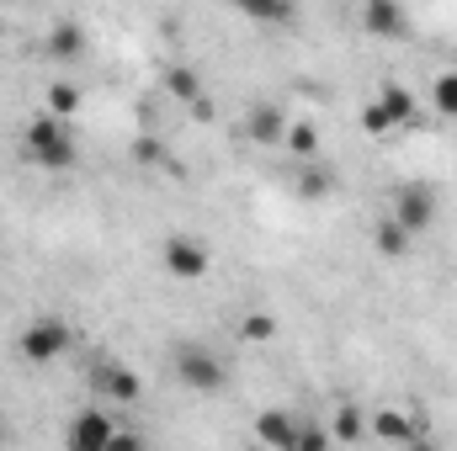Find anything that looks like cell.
<instances>
[{
  "label": "cell",
  "instance_id": "6da1fadb",
  "mask_svg": "<svg viewBox=\"0 0 457 451\" xmlns=\"http://www.w3.org/2000/svg\"><path fill=\"white\" fill-rule=\"evenodd\" d=\"M21 154L37 165V170H75V133H70V122H59L54 112L32 117L27 122V133H21Z\"/></svg>",
  "mask_w": 457,
  "mask_h": 451
},
{
  "label": "cell",
  "instance_id": "7a4b0ae2",
  "mask_svg": "<svg viewBox=\"0 0 457 451\" xmlns=\"http://www.w3.org/2000/svg\"><path fill=\"white\" fill-rule=\"evenodd\" d=\"M436 213H442V192H436L431 181H399L394 197H388V218L404 228L410 239L436 224Z\"/></svg>",
  "mask_w": 457,
  "mask_h": 451
},
{
  "label": "cell",
  "instance_id": "3957f363",
  "mask_svg": "<svg viewBox=\"0 0 457 451\" xmlns=\"http://www.w3.org/2000/svg\"><path fill=\"white\" fill-rule=\"evenodd\" d=\"M170 366H176V377H181L192 393H219L228 382L224 356H219L213 345H203V340H181L176 356H170Z\"/></svg>",
  "mask_w": 457,
  "mask_h": 451
},
{
  "label": "cell",
  "instance_id": "277c9868",
  "mask_svg": "<svg viewBox=\"0 0 457 451\" xmlns=\"http://www.w3.org/2000/svg\"><path fill=\"white\" fill-rule=\"evenodd\" d=\"M64 345H70V324H64V319H54V314L32 319V324L21 330V340H16L21 361H32V366H48V361H59V356H64Z\"/></svg>",
  "mask_w": 457,
  "mask_h": 451
},
{
  "label": "cell",
  "instance_id": "5b68a950",
  "mask_svg": "<svg viewBox=\"0 0 457 451\" xmlns=\"http://www.w3.org/2000/svg\"><path fill=\"white\" fill-rule=\"evenodd\" d=\"M160 260H165V271L181 276V282H197V276L213 266V260H208V244L192 239V234H170V239L160 244Z\"/></svg>",
  "mask_w": 457,
  "mask_h": 451
},
{
  "label": "cell",
  "instance_id": "8992f818",
  "mask_svg": "<svg viewBox=\"0 0 457 451\" xmlns=\"http://www.w3.org/2000/svg\"><path fill=\"white\" fill-rule=\"evenodd\" d=\"M378 107H383V117H388L394 133L420 127V102H415V91L399 86V80H383V86H378Z\"/></svg>",
  "mask_w": 457,
  "mask_h": 451
},
{
  "label": "cell",
  "instance_id": "52a82bcc",
  "mask_svg": "<svg viewBox=\"0 0 457 451\" xmlns=\"http://www.w3.org/2000/svg\"><path fill=\"white\" fill-rule=\"evenodd\" d=\"M112 414L107 409H80L75 414V425H70V447L64 451H107V441H112Z\"/></svg>",
  "mask_w": 457,
  "mask_h": 451
},
{
  "label": "cell",
  "instance_id": "ba28073f",
  "mask_svg": "<svg viewBox=\"0 0 457 451\" xmlns=\"http://www.w3.org/2000/svg\"><path fill=\"white\" fill-rule=\"evenodd\" d=\"M96 393L112 398V404H138L144 388H138V377H133L122 361H102V366H96Z\"/></svg>",
  "mask_w": 457,
  "mask_h": 451
},
{
  "label": "cell",
  "instance_id": "9c48e42d",
  "mask_svg": "<svg viewBox=\"0 0 457 451\" xmlns=\"http://www.w3.org/2000/svg\"><path fill=\"white\" fill-rule=\"evenodd\" d=\"M361 27H367L372 37H399V32L410 27V16H404L399 0H367V5H361Z\"/></svg>",
  "mask_w": 457,
  "mask_h": 451
},
{
  "label": "cell",
  "instance_id": "30bf717a",
  "mask_svg": "<svg viewBox=\"0 0 457 451\" xmlns=\"http://www.w3.org/2000/svg\"><path fill=\"white\" fill-rule=\"evenodd\" d=\"M245 133H250V144H277V138L287 133V112L271 107V102H255V107L245 112Z\"/></svg>",
  "mask_w": 457,
  "mask_h": 451
},
{
  "label": "cell",
  "instance_id": "8fae6325",
  "mask_svg": "<svg viewBox=\"0 0 457 451\" xmlns=\"http://www.w3.org/2000/svg\"><path fill=\"white\" fill-rule=\"evenodd\" d=\"M367 430H372L378 441H394V447H410V441L420 436V425H415L404 409H378V414L367 420Z\"/></svg>",
  "mask_w": 457,
  "mask_h": 451
},
{
  "label": "cell",
  "instance_id": "7c38bea8",
  "mask_svg": "<svg viewBox=\"0 0 457 451\" xmlns=\"http://www.w3.org/2000/svg\"><path fill=\"white\" fill-rule=\"evenodd\" d=\"M293 430H298V414H287V409H266V414L255 420V441L271 447V451L293 447Z\"/></svg>",
  "mask_w": 457,
  "mask_h": 451
},
{
  "label": "cell",
  "instance_id": "4fadbf2b",
  "mask_svg": "<svg viewBox=\"0 0 457 451\" xmlns=\"http://www.w3.org/2000/svg\"><path fill=\"white\" fill-rule=\"evenodd\" d=\"M367 420H372L367 409H356V404H341V409L330 414V425H325V430H330V441H336V447H356V441L367 436Z\"/></svg>",
  "mask_w": 457,
  "mask_h": 451
},
{
  "label": "cell",
  "instance_id": "5bb4252c",
  "mask_svg": "<svg viewBox=\"0 0 457 451\" xmlns=\"http://www.w3.org/2000/svg\"><path fill=\"white\" fill-rule=\"evenodd\" d=\"M48 53H54V59H80V53H86L80 21H54V27H48Z\"/></svg>",
  "mask_w": 457,
  "mask_h": 451
},
{
  "label": "cell",
  "instance_id": "9a60e30c",
  "mask_svg": "<svg viewBox=\"0 0 457 451\" xmlns=\"http://www.w3.org/2000/svg\"><path fill=\"white\" fill-rule=\"evenodd\" d=\"M372 244H378V255H383V260H404V255H410V244H415V239H410V234H404V228L394 224V218H388V213H383V218H378V234H372Z\"/></svg>",
  "mask_w": 457,
  "mask_h": 451
},
{
  "label": "cell",
  "instance_id": "2e32d148",
  "mask_svg": "<svg viewBox=\"0 0 457 451\" xmlns=\"http://www.w3.org/2000/svg\"><path fill=\"white\" fill-rule=\"evenodd\" d=\"M336 441H330V430L320 425V420H298V430H293V447L287 451H330Z\"/></svg>",
  "mask_w": 457,
  "mask_h": 451
},
{
  "label": "cell",
  "instance_id": "e0dca14e",
  "mask_svg": "<svg viewBox=\"0 0 457 451\" xmlns=\"http://www.w3.org/2000/svg\"><path fill=\"white\" fill-rule=\"evenodd\" d=\"M431 107L442 117H457V70H442V75L431 80Z\"/></svg>",
  "mask_w": 457,
  "mask_h": 451
},
{
  "label": "cell",
  "instance_id": "ac0fdd59",
  "mask_svg": "<svg viewBox=\"0 0 457 451\" xmlns=\"http://www.w3.org/2000/svg\"><path fill=\"white\" fill-rule=\"evenodd\" d=\"M282 138H287V149H293L298 160H314V154H320V133H314V122H287Z\"/></svg>",
  "mask_w": 457,
  "mask_h": 451
},
{
  "label": "cell",
  "instance_id": "d6986e66",
  "mask_svg": "<svg viewBox=\"0 0 457 451\" xmlns=\"http://www.w3.org/2000/svg\"><path fill=\"white\" fill-rule=\"evenodd\" d=\"M75 107H80V91H75V86H54V91H48V112L59 117V122H70Z\"/></svg>",
  "mask_w": 457,
  "mask_h": 451
},
{
  "label": "cell",
  "instance_id": "ffe728a7",
  "mask_svg": "<svg viewBox=\"0 0 457 451\" xmlns=\"http://www.w3.org/2000/svg\"><path fill=\"white\" fill-rule=\"evenodd\" d=\"M165 80H170V96H181V102H197V96H203V80H197V70H170Z\"/></svg>",
  "mask_w": 457,
  "mask_h": 451
},
{
  "label": "cell",
  "instance_id": "44dd1931",
  "mask_svg": "<svg viewBox=\"0 0 457 451\" xmlns=\"http://www.w3.org/2000/svg\"><path fill=\"white\" fill-rule=\"evenodd\" d=\"M298 197H330V176H325L320 165H303V176H298Z\"/></svg>",
  "mask_w": 457,
  "mask_h": 451
},
{
  "label": "cell",
  "instance_id": "7402d4cb",
  "mask_svg": "<svg viewBox=\"0 0 457 451\" xmlns=\"http://www.w3.org/2000/svg\"><path fill=\"white\" fill-rule=\"evenodd\" d=\"M239 335L250 340V345H261V340H271V335H277V319H271V314H250Z\"/></svg>",
  "mask_w": 457,
  "mask_h": 451
},
{
  "label": "cell",
  "instance_id": "603a6c76",
  "mask_svg": "<svg viewBox=\"0 0 457 451\" xmlns=\"http://www.w3.org/2000/svg\"><path fill=\"white\" fill-rule=\"evenodd\" d=\"M361 127H367L372 138H388V133H394V127H388V117H383V107H378V102H367V107H361Z\"/></svg>",
  "mask_w": 457,
  "mask_h": 451
},
{
  "label": "cell",
  "instance_id": "cb8c5ba5",
  "mask_svg": "<svg viewBox=\"0 0 457 451\" xmlns=\"http://www.w3.org/2000/svg\"><path fill=\"white\" fill-rule=\"evenodd\" d=\"M245 16H255V21H293V5H245Z\"/></svg>",
  "mask_w": 457,
  "mask_h": 451
},
{
  "label": "cell",
  "instance_id": "d4e9b609",
  "mask_svg": "<svg viewBox=\"0 0 457 451\" xmlns=\"http://www.w3.org/2000/svg\"><path fill=\"white\" fill-rule=\"evenodd\" d=\"M107 451H144V441H138L133 430H112V441H107Z\"/></svg>",
  "mask_w": 457,
  "mask_h": 451
},
{
  "label": "cell",
  "instance_id": "484cf974",
  "mask_svg": "<svg viewBox=\"0 0 457 451\" xmlns=\"http://www.w3.org/2000/svg\"><path fill=\"white\" fill-rule=\"evenodd\" d=\"M5 441H11V425H5V414H0V447H5Z\"/></svg>",
  "mask_w": 457,
  "mask_h": 451
}]
</instances>
